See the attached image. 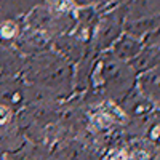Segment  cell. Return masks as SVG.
Masks as SVG:
<instances>
[{"label": "cell", "instance_id": "cell-3", "mask_svg": "<svg viewBox=\"0 0 160 160\" xmlns=\"http://www.w3.org/2000/svg\"><path fill=\"white\" fill-rule=\"evenodd\" d=\"M157 45L154 47V43H151L148 48L141 50L138 55L131 59V68L135 71H141V72H146V71H151L154 66H157V61H158V51H157Z\"/></svg>", "mask_w": 160, "mask_h": 160}, {"label": "cell", "instance_id": "cell-5", "mask_svg": "<svg viewBox=\"0 0 160 160\" xmlns=\"http://www.w3.org/2000/svg\"><path fill=\"white\" fill-rule=\"evenodd\" d=\"M118 19L114 18V16H109V18H106V22L102 24V28H101V38L99 40V47H106L108 43H111L112 40L118 35Z\"/></svg>", "mask_w": 160, "mask_h": 160}, {"label": "cell", "instance_id": "cell-2", "mask_svg": "<svg viewBox=\"0 0 160 160\" xmlns=\"http://www.w3.org/2000/svg\"><path fill=\"white\" fill-rule=\"evenodd\" d=\"M141 50H142V43L139 40H136L131 35H123L114 43V56H117L118 59L131 61Z\"/></svg>", "mask_w": 160, "mask_h": 160}, {"label": "cell", "instance_id": "cell-1", "mask_svg": "<svg viewBox=\"0 0 160 160\" xmlns=\"http://www.w3.org/2000/svg\"><path fill=\"white\" fill-rule=\"evenodd\" d=\"M43 66H38L37 69H34L32 75L37 82H42L48 87H58L64 82L66 78V62L56 58H47V59H40Z\"/></svg>", "mask_w": 160, "mask_h": 160}, {"label": "cell", "instance_id": "cell-4", "mask_svg": "<svg viewBox=\"0 0 160 160\" xmlns=\"http://www.w3.org/2000/svg\"><path fill=\"white\" fill-rule=\"evenodd\" d=\"M139 88L142 91V95L149 96V98H158V74L157 69H151L139 78Z\"/></svg>", "mask_w": 160, "mask_h": 160}]
</instances>
